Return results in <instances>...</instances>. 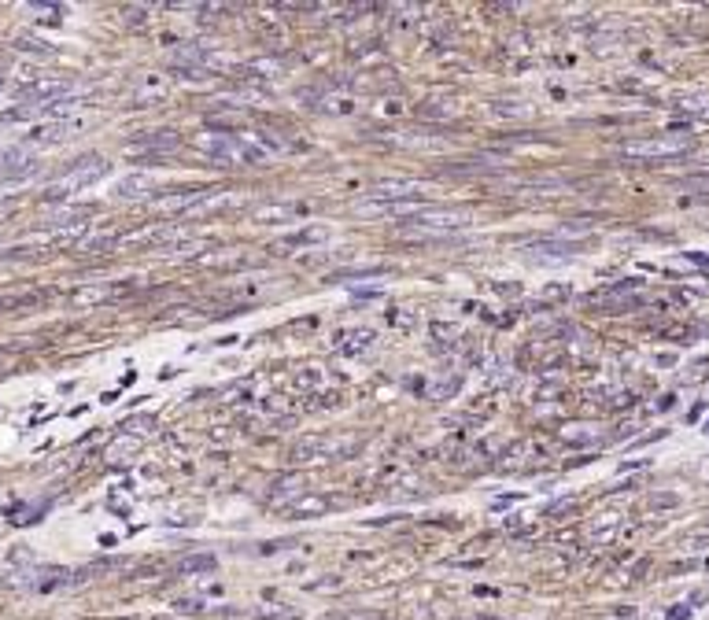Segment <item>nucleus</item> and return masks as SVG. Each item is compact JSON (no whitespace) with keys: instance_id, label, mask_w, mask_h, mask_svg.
<instances>
[{"instance_id":"f257e3e1","label":"nucleus","mask_w":709,"mask_h":620,"mask_svg":"<svg viewBox=\"0 0 709 620\" xmlns=\"http://www.w3.org/2000/svg\"><path fill=\"white\" fill-rule=\"evenodd\" d=\"M403 222L425 233H451V229H465L473 225V210L470 207H455V203H410Z\"/></svg>"},{"instance_id":"f03ea898","label":"nucleus","mask_w":709,"mask_h":620,"mask_svg":"<svg viewBox=\"0 0 709 620\" xmlns=\"http://www.w3.org/2000/svg\"><path fill=\"white\" fill-rule=\"evenodd\" d=\"M695 148V141L687 133H662V137H636V141H624L621 144V155L624 159H636V162H657V159H676Z\"/></svg>"},{"instance_id":"7ed1b4c3","label":"nucleus","mask_w":709,"mask_h":620,"mask_svg":"<svg viewBox=\"0 0 709 620\" xmlns=\"http://www.w3.org/2000/svg\"><path fill=\"white\" fill-rule=\"evenodd\" d=\"M104 174H107V162H104V159H96V155H85V159H78L71 170H63L56 181H48L44 200H52V203H56V200H67V196L89 189L93 181H100Z\"/></svg>"},{"instance_id":"20e7f679","label":"nucleus","mask_w":709,"mask_h":620,"mask_svg":"<svg viewBox=\"0 0 709 620\" xmlns=\"http://www.w3.org/2000/svg\"><path fill=\"white\" fill-rule=\"evenodd\" d=\"M425 192H429V181H422V177H388V181H377L369 189V203H403Z\"/></svg>"},{"instance_id":"39448f33","label":"nucleus","mask_w":709,"mask_h":620,"mask_svg":"<svg viewBox=\"0 0 709 620\" xmlns=\"http://www.w3.org/2000/svg\"><path fill=\"white\" fill-rule=\"evenodd\" d=\"M329 506H333V502H329L326 495H303V499H296V502H285L281 510H285L288 520H299V517H318V513H326Z\"/></svg>"},{"instance_id":"423d86ee","label":"nucleus","mask_w":709,"mask_h":620,"mask_svg":"<svg viewBox=\"0 0 709 620\" xmlns=\"http://www.w3.org/2000/svg\"><path fill=\"white\" fill-rule=\"evenodd\" d=\"M336 340H340V344H336V351H340V354H362V351L374 347L377 336L369 333V329H347V333H340Z\"/></svg>"},{"instance_id":"0eeeda50","label":"nucleus","mask_w":709,"mask_h":620,"mask_svg":"<svg viewBox=\"0 0 709 620\" xmlns=\"http://www.w3.org/2000/svg\"><path fill=\"white\" fill-rule=\"evenodd\" d=\"M74 129H78V122H52V126L37 129V133H30V144H59V141H67Z\"/></svg>"},{"instance_id":"6e6552de","label":"nucleus","mask_w":709,"mask_h":620,"mask_svg":"<svg viewBox=\"0 0 709 620\" xmlns=\"http://www.w3.org/2000/svg\"><path fill=\"white\" fill-rule=\"evenodd\" d=\"M528 251H536V255H554V258H566V255H573V251H576V244H566V240H536V244H528Z\"/></svg>"},{"instance_id":"1a4fd4ad","label":"nucleus","mask_w":709,"mask_h":620,"mask_svg":"<svg viewBox=\"0 0 709 620\" xmlns=\"http://www.w3.org/2000/svg\"><path fill=\"white\" fill-rule=\"evenodd\" d=\"M329 240V229H321V225H314V229H299L292 237H285V244H321Z\"/></svg>"},{"instance_id":"9d476101","label":"nucleus","mask_w":709,"mask_h":620,"mask_svg":"<svg viewBox=\"0 0 709 620\" xmlns=\"http://www.w3.org/2000/svg\"><path fill=\"white\" fill-rule=\"evenodd\" d=\"M133 148H177V133L163 129V137H141L133 141Z\"/></svg>"},{"instance_id":"9b49d317","label":"nucleus","mask_w":709,"mask_h":620,"mask_svg":"<svg viewBox=\"0 0 709 620\" xmlns=\"http://www.w3.org/2000/svg\"><path fill=\"white\" fill-rule=\"evenodd\" d=\"M148 185H152V177H144V174L126 177V181H119V196H141V189H148Z\"/></svg>"},{"instance_id":"f8f14e48","label":"nucleus","mask_w":709,"mask_h":620,"mask_svg":"<svg viewBox=\"0 0 709 620\" xmlns=\"http://www.w3.org/2000/svg\"><path fill=\"white\" fill-rule=\"evenodd\" d=\"M181 568H185V573H211V568H215V558H211V554H200V558H185Z\"/></svg>"},{"instance_id":"ddd939ff","label":"nucleus","mask_w":709,"mask_h":620,"mask_svg":"<svg viewBox=\"0 0 709 620\" xmlns=\"http://www.w3.org/2000/svg\"><path fill=\"white\" fill-rule=\"evenodd\" d=\"M329 620H384L381 613H369V609H347V613H336Z\"/></svg>"},{"instance_id":"4468645a","label":"nucleus","mask_w":709,"mask_h":620,"mask_svg":"<svg viewBox=\"0 0 709 620\" xmlns=\"http://www.w3.org/2000/svg\"><path fill=\"white\" fill-rule=\"evenodd\" d=\"M259 620H299V616L296 613H285V616L281 613H270V616H259Z\"/></svg>"},{"instance_id":"2eb2a0df","label":"nucleus","mask_w":709,"mask_h":620,"mask_svg":"<svg viewBox=\"0 0 709 620\" xmlns=\"http://www.w3.org/2000/svg\"><path fill=\"white\" fill-rule=\"evenodd\" d=\"M0 170H4V155H0Z\"/></svg>"},{"instance_id":"dca6fc26","label":"nucleus","mask_w":709,"mask_h":620,"mask_svg":"<svg viewBox=\"0 0 709 620\" xmlns=\"http://www.w3.org/2000/svg\"><path fill=\"white\" fill-rule=\"evenodd\" d=\"M705 159H709V155H705Z\"/></svg>"}]
</instances>
